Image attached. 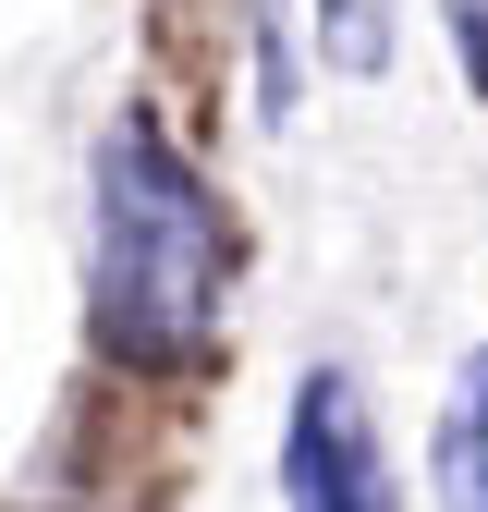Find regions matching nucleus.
Instances as JSON below:
<instances>
[{
  "label": "nucleus",
  "mask_w": 488,
  "mask_h": 512,
  "mask_svg": "<svg viewBox=\"0 0 488 512\" xmlns=\"http://www.w3.org/2000/svg\"><path fill=\"white\" fill-rule=\"evenodd\" d=\"M232 208L208 171L183 159L159 122H110L98 135V196H86V330L110 366L183 378L208 366L220 305H232Z\"/></svg>",
  "instance_id": "nucleus-1"
},
{
  "label": "nucleus",
  "mask_w": 488,
  "mask_h": 512,
  "mask_svg": "<svg viewBox=\"0 0 488 512\" xmlns=\"http://www.w3.org/2000/svg\"><path fill=\"white\" fill-rule=\"evenodd\" d=\"M281 512H403L391 452H379V415L354 403V378L318 366L281 415Z\"/></svg>",
  "instance_id": "nucleus-2"
},
{
  "label": "nucleus",
  "mask_w": 488,
  "mask_h": 512,
  "mask_svg": "<svg viewBox=\"0 0 488 512\" xmlns=\"http://www.w3.org/2000/svg\"><path fill=\"white\" fill-rule=\"evenodd\" d=\"M440 500L452 512H488V342L452 378V415H440Z\"/></svg>",
  "instance_id": "nucleus-3"
}]
</instances>
